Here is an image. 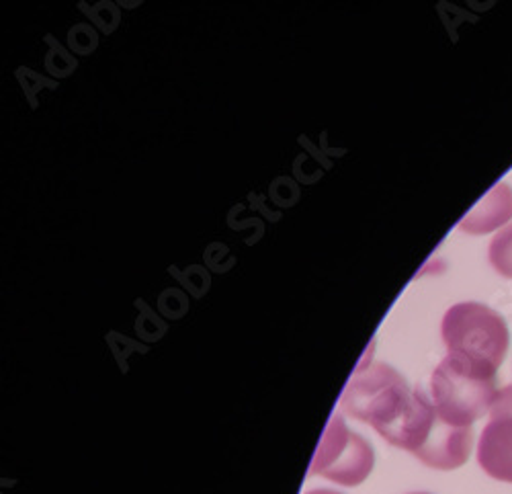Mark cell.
<instances>
[{
    "label": "cell",
    "mask_w": 512,
    "mask_h": 494,
    "mask_svg": "<svg viewBox=\"0 0 512 494\" xmlns=\"http://www.w3.org/2000/svg\"><path fill=\"white\" fill-rule=\"evenodd\" d=\"M478 464L490 478L512 484V384L498 392L490 408V423L478 445Z\"/></svg>",
    "instance_id": "6"
},
{
    "label": "cell",
    "mask_w": 512,
    "mask_h": 494,
    "mask_svg": "<svg viewBox=\"0 0 512 494\" xmlns=\"http://www.w3.org/2000/svg\"><path fill=\"white\" fill-rule=\"evenodd\" d=\"M441 335L451 357L496 374L502 365L510 335L504 318L478 302H461L447 310Z\"/></svg>",
    "instance_id": "2"
},
{
    "label": "cell",
    "mask_w": 512,
    "mask_h": 494,
    "mask_svg": "<svg viewBox=\"0 0 512 494\" xmlns=\"http://www.w3.org/2000/svg\"><path fill=\"white\" fill-rule=\"evenodd\" d=\"M512 218V189L506 183L494 185L469 212L459 228L467 234H488Z\"/></svg>",
    "instance_id": "7"
},
{
    "label": "cell",
    "mask_w": 512,
    "mask_h": 494,
    "mask_svg": "<svg viewBox=\"0 0 512 494\" xmlns=\"http://www.w3.org/2000/svg\"><path fill=\"white\" fill-rule=\"evenodd\" d=\"M496 374L447 355L435 369L431 398L439 415L453 427L469 429L482 419L498 396Z\"/></svg>",
    "instance_id": "4"
},
{
    "label": "cell",
    "mask_w": 512,
    "mask_h": 494,
    "mask_svg": "<svg viewBox=\"0 0 512 494\" xmlns=\"http://www.w3.org/2000/svg\"><path fill=\"white\" fill-rule=\"evenodd\" d=\"M306 494H340V492L328 490V488H316V490H310V492H306Z\"/></svg>",
    "instance_id": "9"
},
{
    "label": "cell",
    "mask_w": 512,
    "mask_h": 494,
    "mask_svg": "<svg viewBox=\"0 0 512 494\" xmlns=\"http://www.w3.org/2000/svg\"><path fill=\"white\" fill-rule=\"evenodd\" d=\"M410 494H429V492H410Z\"/></svg>",
    "instance_id": "10"
},
{
    "label": "cell",
    "mask_w": 512,
    "mask_h": 494,
    "mask_svg": "<svg viewBox=\"0 0 512 494\" xmlns=\"http://www.w3.org/2000/svg\"><path fill=\"white\" fill-rule=\"evenodd\" d=\"M416 404V390L388 363H363L347 384L340 408L353 419L369 423L383 439L396 445Z\"/></svg>",
    "instance_id": "1"
},
{
    "label": "cell",
    "mask_w": 512,
    "mask_h": 494,
    "mask_svg": "<svg viewBox=\"0 0 512 494\" xmlns=\"http://www.w3.org/2000/svg\"><path fill=\"white\" fill-rule=\"evenodd\" d=\"M373 462L371 445L361 435L351 433L340 413H334L316 451L310 474L343 486H357L371 474Z\"/></svg>",
    "instance_id": "5"
},
{
    "label": "cell",
    "mask_w": 512,
    "mask_h": 494,
    "mask_svg": "<svg viewBox=\"0 0 512 494\" xmlns=\"http://www.w3.org/2000/svg\"><path fill=\"white\" fill-rule=\"evenodd\" d=\"M414 390L416 404L412 417L394 447L410 451L418 462L435 470L461 468L472 454L474 429L449 425L424 388L416 386Z\"/></svg>",
    "instance_id": "3"
},
{
    "label": "cell",
    "mask_w": 512,
    "mask_h": 494,
    "mask_svg": "<svg viewBox=\"0 0 512 494\" xmlns=\"http://www.w3.org/2000/svg\"><path fill=\"white\" fill-rule=\"evenodd\" d=\"M492 267L506 279H512V224L500 230L492 242L488 251Z\"/></svg>",
    "instance_id": "8"
}]
</instances>
